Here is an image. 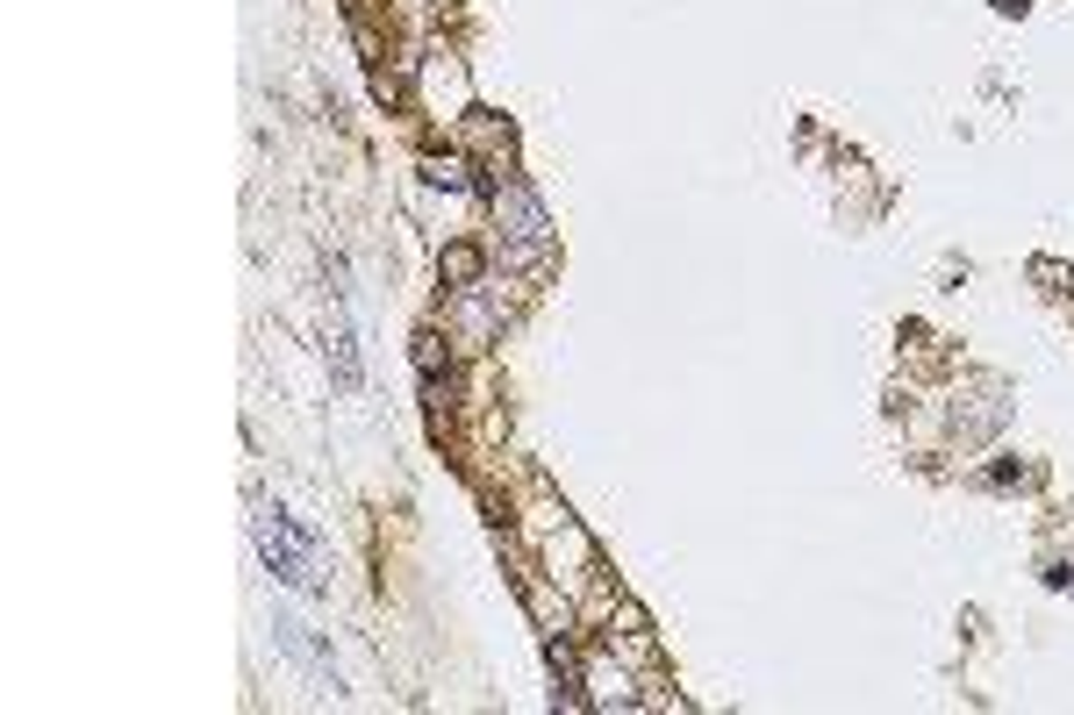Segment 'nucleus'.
<instances>
[{
    "instance_id": "nucleus-3",
    "label": "nucleus",
    "mask_w": 1074,
    "mask_h": 715,
    "mask_svg": "<svg viewBox=\"0 0 1074 715\" xmlns=\"http://www.w3.org/2000/svg\"><path fill=\"white\" fill-rule=\"evenodd\" d=\"M323 351L330 372L344 387H358V344H352V315H344V265H330V315H323Z\"/></svg>"
},
{
    "instance_id": "nucleus-7",
    "label": "nucleus",
    "mask_w": 1074,
    "mask_h": 715,
    "mask_svg": "<svg viewBox=\"0 0 1074 715\" xmlns=\"http://www.w3.org/2000/svg\"><path fill=\"white\" fill-rule=\"evenodd\" d=\"M416 365H423V379H437V365H445V337L437 329H416Z\"/></svg>"
},
{
    "instance_id": "nucleus-4",
    "label": "nucleus",
    "mask_w": 1074,
    "mask_h": 715,
    "mask_svg": "<svg viewBox=\"0 0 1074 715\" xmlns=\"http://www.w3.org/2000/svg\"><path fill=\"white\" fill-rule=\"evenodd\" d=\"M272 637H280V644H286V651H294V659H309V665H315V673H323V687H330V694H344V687H337V659H330V651H323V644H315V637H309V630H301V622H294V616H280V622H272Z\"/></svg>"
},
{
    "instance_id": "nucleus-6",
    "label": "nucleus",
    "mask_w": 1074,
    "mask_h": 715,
    "mask_svg": "<svg viewBox=\"0 0 1074 715\" xmlns=\"http://www.w3.org/2000/svg\"><path fill=\"white\" fill-rule=\"evenodd\" d=\"M423 179L445 187V193H466V187H473V165H466V158H437V150H430V158H423Z\"/></svg>"
},
{
    "instance_id": "nucleus-2",
    "label": "nucleus",
    "mask_w": 1074,
    "mask_h": 715,
    "mask_svg": "<svg viewBox=\"0 0 1074 715\" xmlns=\"http://www.w3.org/2000/svg\"><path fill=\"white\" fill-rule=\"evenodd\" d=\"M488 201H494V222L509 236V257L517 265H544V243H552V215L523 179H488Z\"/></svg>"
},
{
    "instance_id": "nucleus-5",
    "label": "nucleus",
    "mask_w": 1074,
    "mask_h": 715,
    "mask_svg": "<svg viewBox=\"0 0 1074 715\" xmlns=\"http://www.w3.org/2000/svg\"><path fill=\"white\" fill-rule=\"evenodd\" d=\"M437 265H445V280L459 286V294H473V286H480V272H488V257H480L473 243H445V257H437Z\"/></svg>"
},
{
    "instance_id": "nucleus-1",
    "label": "nucleus",
    "mask_w": 1074,
    "mask_h": 715,
    "mask_svg": "<svg viewBox=\"0 0 1074 715\" xmlns=\"http://www.w3.org/2000/svg\"><path fill=\"white\" fill-rule=\"evenodd\" d=\"M251 537H259V558H265V572H272L280 587H294V595H309V601L330 595L323 558H315V537L286 523V508H272V501H251Z\"/></svg>"
}]
</instances>
